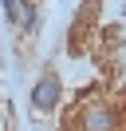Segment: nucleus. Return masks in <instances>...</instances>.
<instances>
[{"mask_svg": "<svg viewBox=\"0 0 126 131\" xmlns=\"http://www.w3.org/2000/svg\"><path fill=\"white\" fill-rule=\"evenodd\" d=\"M75 131H122V115H118V107L102 103V99H91L75 115Z\"/></svg>", "mask_w": 126, "mask_h": 131, "instance_id": "f257e3e1", "label": "nucleus"}, {"mask_svg": "<svg viewBox=\"0 0 126 131\" xmlns=\"http://www.w3.org/2000/svg\"><path fill=\"white\" fill-rule=\"evenodd\" d=\"M59 99H63V83H59L55 72L39 75V80L32 83V107H36V111H55Z\"/></svg>", "mask_w": 126, "mask_h": 131, "instance_id": "f03ea898", "label": "nucleus"}, {"mask_svg": "<svg viewBox=\"0 0 126 131\" xmlns=\"http://www.w3.org/2000/svg\"><path fill=\"white\" fill-rule=\"evenodd\" d=\"M0 4H4L8 24H20V20H24V0H0Z\"/></svg>", "mask_w": 126, "mask_h": 131, "instance_id": "7ed1b4c3", "label": "nucleus"}, {"mask_svg": "<svg viewBox=\"0 0 126 131\" xmlns=\"http://www.w3.org/2000/svg\"><path fill=\"white\" fill-rule=\"evenodd\" d=\"M24 4H39V0H24Z\"/></svg>", "mask_w": 126, "mask_h": 131, "instance_id": "20e7f679", "label": "nucleus"}]
</instances>
